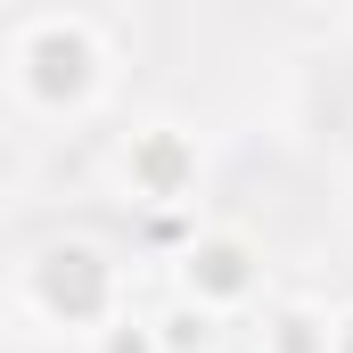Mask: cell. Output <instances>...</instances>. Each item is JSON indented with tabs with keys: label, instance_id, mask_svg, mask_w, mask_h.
<instances>
[{
	"label": "cell",
	"instance_id": "1",
	"mask_svg": "<svg viewBox=\"0 0 353 353\" xmlns=\"http://www.w3.org/2000/svg\"><path fill=\"white\" fill-rule=\"evenodd\" d=\"M312 123H321L337 148H353V58H329V66L312 74Z\"/></svg>",
	"mask_w": 353,
	"mask_h": 353
},
{
	"label": "cell",
	"instance_id": "2",
	"mask_svg": "<svg viewBox=\"0 0 353 353\" xmlns=\"http://www.w3.org/2000/svg\"><path fill=\"white\" fill-rule=\"evenodd\" d=\"M50 288H58V296H74V304H90V296H99V271H90V255H66Z\"/></svg>",
	"mask_w": 353,
	"mask_h": 353
}]
</instances>
